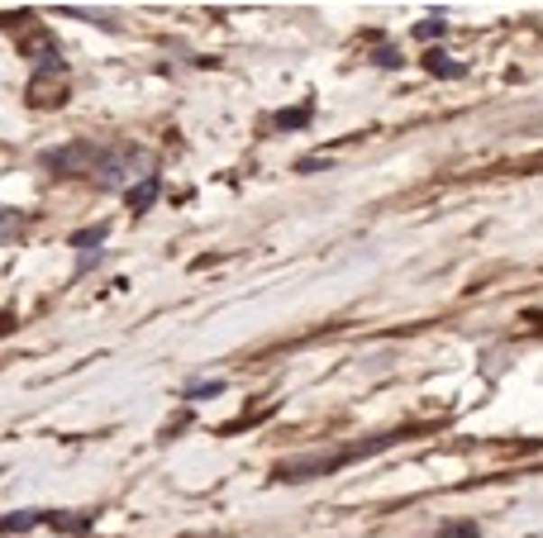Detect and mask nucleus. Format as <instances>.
I'll use <instances>...</instances> for the list:
<instances>
[{
    "mask_svg": "<svg viewBox=\"0 0 543 538\" xmlns=\"http://www.w3.org/2000/svg\"><path fill=\"white\" fill-rule=\"evenodd\" d=\"M100 158H106V148L77 139V143H67V148H48L43 167H53V172H62V177H81V172H96Z\"/></svg>",
    "mask_w": 543,
    "mask_h": 538,
    "instance_id": "2",
    "label": "nucleus"
},
{
    "mask_svg": "<svg viewBox=\"0 0 543 538\" xmlns=\"http://www.w3.org/2000/svg\"><path fill=\"white\" fill-rule=\"evenodd\" d=\"M129 167H152V158L143 153V148H129V143L110 148V153L100 158V167H96V187H106V191L124 187L129 191Z\"/></svg>",
    "mask_w": 543,
    "mask_h": 538,
    "instance_id": "1",
    "label": "nucleus"
},
{
    "mask_svg": "<svg viewBox=\"0 0 543 538\" xmlns=\"http://www.w3.org/2000/svg\"><path fill=\"white\" fill-rule=\"evenodd\" d=\"M158 191H162V181H158V172H148L139 187H129L124 196H129V210H148L152 200H158Z\"/></svg>",
    "mask_w": 543,
    "mask_h": 538,
    "instance_id": "4",
    "label": "nucleus"
},
{
    "mask_svg": "<svg viewBox=\"0 0 543 538\" xmlns=\"http://www.w3.org/2000/svg\"><path fill=\"white\" fill-rule=\"evenodd\" d=\"M225 391V381H206V386H191V400H200V396H219Z\"/></svg>",
    "mask_w": 543,
    "mask_h": 538,
    "instance_id": "5",
    "label": "nucleus"
},
{
    "mask_svg": "<svg viewBox=\"0 0 543 538\" xmlns=\"http://www.w3.org/2000/svg\"><path fill=\"white\" fill-rule=\"evenodd\" d=\"M344 462L338 452H305V458H286V462H277V477L281 481H310V477H325V472H334V467Z\"/></svg>",
    "mask_w": 543,
    "mask_h": 538,
    "instance_id": "3",
    "label": "nucleus"
}]
</instances>
